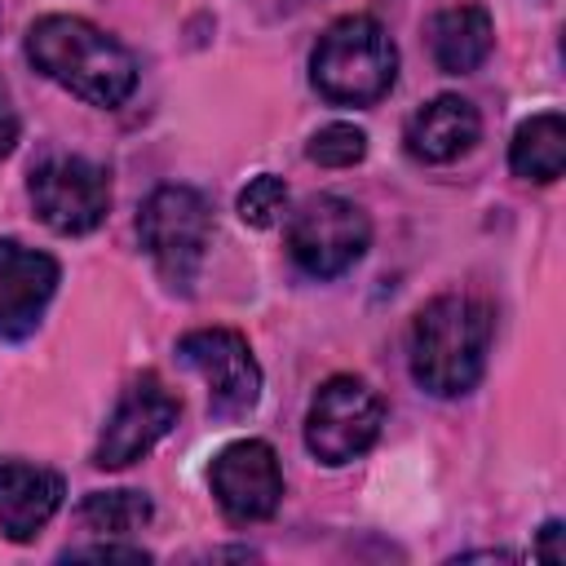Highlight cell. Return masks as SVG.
<instances>
[{
    "mask_svg": "<svg viewBox=\"0 0 566 566\" xmlns=\"http://www.w3.org/2000/svg\"><path fill=\"white\" fill-rule=\"evenodd\" d=\"M27 57L40 75L93 106H119L137 88L133 53L75 13H49L27 31Z\"/></svg>",
    "mask_w": 566,
    "mask_h": 566,
    "instance_id": "cell-1",
    "label": "cell"
},
{
    "mask_svg": "<svg viewBox=\"0 0 566 566\" xmlns=\"http://www.w3.org/2000/svg\"><path fill=\"white\" fill-rule=\"evenodd\" d=\"M491 332H495V318L478 296L447 292L420 305V314L411 318V340H407L416 385L429 389L433 398L469 394L486 371Z\"/></svg>",
    "mask_w": 566,
    "mask_h": 566,
    "instance_id": "cell-2",
    "label": "cell"
},
{
    "mask_svg": "<svg viewBox=\"0 0 566 566\" xmlns=\"http://www.w3.org/2000/svg\"><path fill=\"white\" fill-rule=\"evenodd\" d=\"M310 80L336 106H371L398 80V49L376 18H336L310 53Z\"/></svg>",
    "mask_w": 566,
    "mask_h": 566,
    "instance_id": "cell-3",
    "label": "cell"
},
{
    "mask_svg": "<svg viewBox=\"0 0 566 566\" xmlns=\"http://www.w3.org/2000/svg\"><path fill=\"white\" fill-rule=\"evenodd\" d=\"M137 234L146 256L155 261L159 279L177 292H190L208 243H212V212L195 186H159L137 212Z\"/></svg>",
    "mask_w": 566,
    "mask_h": 566,
    "instance_id": "cell-4",
    "label": "cell"
},
{
    "mask_svg": "<svg viewBox=\"0 0 566 566\" xmlns=\"http://www.w3.org/2000/svg\"><path fill=\"white\" fill-rule=\"evenodd\" d=\"M380 424H385V407L376 389L358 376H332L310 398L305 447L323 464H349L380 438Z\"/></svg>",
    "mask_w": 566,
    "mask_h": 566,
    "instance_id": "cell-5",
    "label": "cell"
},
{
    "mask_svg": "<svg viewBox=\"0 0 566 566\" xmlns=\"http://www.w3.org/2000/svg\"><path fill=\"white\" fill-rule=\"evenodd\" d=\"M371 243V221L358 203L340 195H314L287 221V252L310 279H336L363 261Z\"/></svg>",
    "mask_w": 566,
    "mask_h": 566,
    "instance_id": "cell-6",
    "label": "cell"
},
{
    "mask_svg": "<svg viewBox=\"0 0 566 566\" xmlns=\"http://www.w3.org/2000/svg\"><path fill=\"white\" fill-rule=\"evenodd\" d=\"M31 203L35 217L53 234H88L106 221L111 208V177L84 155H53L31 168Z\"/></svg>",
    "mask_w": 566,
    "mask_h": 566,
    "instance_id": "cell-7",
    "label": "cell"
},
{
    "mask_svg": "<svg viewBox=\"0 0 566 566\" xmlns=\"http://www.w3.org/2000/svg\"><path fill=\"white\" fill-rule=\"evenodd\" d=\"M177 354H181V363L190 371L203 376L212 416L230 420V416H243V411L256 407V398H261V367H256L248 340L234 327L186 332L177 340Z\"/></svg>",
    "mask_w": 566,
    "mask_h": 566,
    "instance_id": "cell-8",
    "label": "cell"
},
{
    "mask_svg": "<svg viewBox=\"0 0 566 566\" xmlns=\"http://www.w3.org/2000/svg\"><path fill=\"white\" fill-rule=\"evenodd\" d=\"M212 500L230 522H265L283 504V469L270 442L261 438H239L217 451L208 469Z\"/></svg>",
    "mask_w": 566,
    "mask_h": 566,
    "instance_id": "cell-9",
    "label": "cell"
},
{
    "mask_svg": "<svg viewBox=\"0 0 566 566\" xmlns=\"http://www.w3.org/2000/svg\"><path fill=\"white\" fill-rule=\"evenodd\" d=\"M181 402L172 398V389H164L159 376H137L124 398L115 402V416L106 420L93 464L97 469H128L133 460H142L172 424H177Z\"/></svg>",
    "mask_w": 566,
    "mask_h": 566,
    "instance_id": "cell-10",
    "label": "cell"
},
{
    "mask_svg": "<svg viewBox=\"0 0 566 566\" xmlns=\"http://www.w3.org/2000/svg\"><path fill=\"white\" fill-rule=\"evenodd\" d=\"M57 292V261L18 239H0V336L22 340L35 332Z\"/></svg>",
    "mask_w": 566,
    "mask_h": 566,
    "instance_id": "cell-11",
    "label": "cell"
},
{
    "mask_svg": "<svg viewBox=\"0 0 566 566\" xmlns=\"http://www.w3.org/2000/svg\"><path fill=\"white\" fill-rule=\"evenodd\" d=\"M478 137H482V115L460 93H442V97L424 102L407 119V133H402L407 155L420 164H451V159L469 155Z\"/></svg>",
    "mask_w": 566,
    "mask_h": 566,
    "instance_id": "cell-12",
    "label": "cell"
},
{
    "mask_svg": "<svg viewBox=\"0 0 566 566\" xmlns=\"http://www.w3.org/2000/svg\"><path fill=\"white\" fill-rule=\"evenodd\" d=\"M62 495H66L62 473L22 464V460H0V531H4V539H13V544L31 539L62 509Z\"/></svg>",
    "mask_w": 566,
    "mask_h": 566,
    "instance_id": "cell-13",
    "label": "cell"
},
{
    "mask_svg": "<svg viewBox=\"0 0 566 566\" xmlns=\"http://www.w3.org/2000/svg\"><path fill=\"white\" fill-rule=\"evenodd\" d=\"M491 44H495V27H491V13H486L482 4H455V9H442V13L429 22L433 62H438V71H447V75H469V71H478V66L491 57Z\"/></svg>",
    "mask_w": 566,
    "mask_h": 566,
    "instance_id": "cell-14",
    "label": "cell"
},
{
    "mask_svg": "<svg viewBox=\"0 0 566 566\" xmlns=\"http://www.w3.org/2000/svg\"><path fill=\"white\" fill-rule=\"evenodd\" d=\"M509 168L522 181H539V186L557 181L566 168V119L557 111H539L522 119L509 142Z\"/></svg>",
    "mask_w": 566,
    "mask_h": 566,
    "instance_id": "cell-15",
    "label": "cell"
},
{
    "mask_svg": "<svg viewBox=\"0 0 566 566\" xmlns=\"http://www.w3.org/2000/svg\"><path fill=\"white\" fill-rule=\"evenodd\" d=\"M150 513L146 491H88L80 504V522L97 535H133L150 522Z\"/></svg>",
    "mask_w": 566,
    "mask_h": 566,
    "instance_id": "cell-16",
    "label": "cell"
},
{
    "mask_svg": "<svg viewBox=\"0 0 566 566\" xmlns=\"http://www.w3.org/2000/svg\"><path fill=\"white\" fill-rule=\"evenodd\" d=\"M283 208H287V181L274 177V172H256V177L239 190V199H234L239 221L252 226V230L274 226V221L283 217Z\"/></svg>",
    "mask_w": 566,
    "mask_h": 566,
    "instance_id": "cell-17",
    "label": "cell"
},
{
    "mask_svg": "<svg viewBox=\"0 0 566 566\" xmlns=\"http://www.w3.org/2000/svg\"><path fill=\"white\" fill-rule=\"evenodd\" d=\"M305 155H310L314 164H323V168H354V164L367 155V133L354 128V124H323V128L310 137Z\"/></svg>",
    "mask_w": 566,
    "mask_h": 566,
    "instance_id": "cell-18",
    "label": "cell"
},
{
    "mask_svg": "<svg viewBox=\"0 0 566 566\" xmlns=\"http://www.w3.org/2000/svg\"><path fill=\"white\" fill-rule=\"evenodd\" d=\"M66 557H88V562H150L146 548H133V544H84V548H71Z\"/></svg>",
    "mask_w": 566,
    "mask_h": 566,
    "instance_id": "cell-19",
    "label": "cell"
},
{
    "mask_svg": "<svg viewBox=\"0 0 566 566\" xmlns=\"http://www.w3.org/2000/svg\"><path fill=\"white\" fill-rule=\"evenodd\" d=\"M562 522L557 517H548L544 526H539V548H535V557H544V562H553V566H562L566 562V548H562Z\"/></svg>",
    "mask_w": 566,
    "mask_h": 566,
    "instance_id": "cell-20",
    "label": "cell"
},
{
    "mask_svg": "<svg viewBox=\"0 0 566 566\" xmlns=\"http://www.w3.org/2000/svg\"><path fill=\"white\" fill-rule=\"evenodd\" d=\"M13 142H18V111H13L9 93L0 88V159L13 150Z\"/></svg>",
    "mask_w": 566,
    "mask_h": 566,
    "instance_id": "cell-21",
    "label": "cell"
},
{
    "mask_svg": "<svg viewBox=\"0 0 566 566\" xmlns=\"http://www.w3.org/2000/svg\"><path fill=\"white\" fill-rule=\"evenodd\" d=\"M296 4H305V0H296Z\"/></svg>",
    "mask_w": 566,
    "mask_h": 566,
    "instance_id": "cell-22",
    "label": "cell"
}]
</instances>
